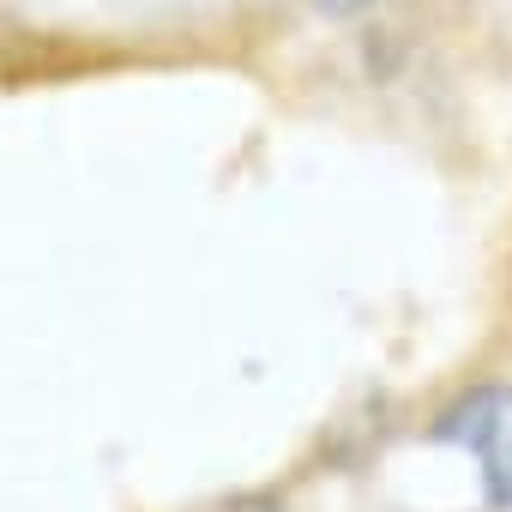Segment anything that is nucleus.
<instances>
[{
    "label": "nucleus",
    "mask_w": 512,
    "mask_h": 512,
    "mask_svg": "<svg viewBox=\"0 0 512 512\" xmlns=\"http://www.w3.org/2000/svg\"><path fill=\"white\" fill-rule=\"evenodd\" d=\"M434 434L452 440V446H464L482 464V482H488V500L494 506H512V386L470 392L464 404H452L440 416Z\"/></svg>",
    "instance_id": "nucleus-1"
},
{
    "label": "nucleus",
    "mask_w": 512,
    "mask_h": 512,
    "mask_svg": "<svg viewBox=\"0 0 512 512\" xmlns=\"http://www.w3.org/2000/svg\"><path fill=\"white\" fill-rule=\"evenodd\" d=\"M211 512H284V506H272V500H260V494H247V500H229V506H211Z\"/></svg>",
    "instance_id": "nucleus-2"
},
{
    "label": "nucleus",
    "mask_w": 512,
    "mask_h": 512,
    "mask_svg": "<svg viewBox=\"0 0 512 512\" xmlns=\"http://www.w3.org/2000/svg\"><path fill=\"white\" fill-rule=\"evenodd\" d=\"M326 13H356V7H368V0H320Z\"/></svg>",
    "instance_id": "nucleus-3"
}]
</instances>
